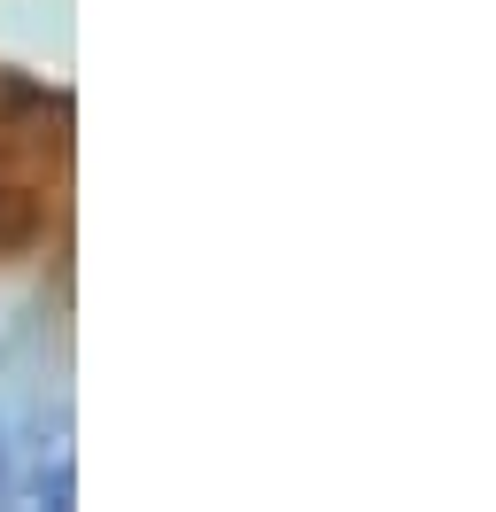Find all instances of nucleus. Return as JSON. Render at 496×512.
<instances>
[{
    "label": "nucleus",
    "instance_id": "obj_1",
    "mask_svg": "<svg viewBox=\"0 0 496 512\" xmlns=\"http://www.w3.org/2000/svg\"><path fill=\"white\" fill-rule=\"evenodd\" d=\"M70 210V101L0 70V272L39 256Z\"/></svg>",
    "mask_w": 496,
    "mask_h": 512
}]
</instances>
